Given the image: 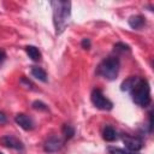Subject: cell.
Returning <instances> with one entry per match:
<instances>
[{"label":"cell","instance_id":"obj_1","mask_svg":"<svg viewBox=\"0 0 154 154\" xmlns=\"http://www.w3.org/2000/svg\"><path fill=\"white\" fill-rule=\"evenodd\" d=\"M53 10V24L55 34L60 35L70 24L71 19V2L70 1H51Z\"/></svg>","mask_w":154,"mask_h":154},{"label":"cell","instance_id":"obj_6","mask_svg":"<svg viewBox=\"0 0 154 154\" xmlns=\"http://www.w3.org/2000/svg\"><path fill=\"white\" fill-rule=\"evenodd\" d=\"M63 146H64V141L59 136L53 135L46 140V142L43 144V149L47 153H55V152L60 150L63 148Z\"/></svg>","mask_w":154,"mask_h":154},{"label":"cell","instance_id":"obj_16","mask_svg":"<svg viewBox=\"0 0 154 154\" xmlns=\"http://www.w3.org/2000/svg\"><path fill=\"white\" fill-rule=\"evenodd\" d=\"M114 49L116 51H120V52H125V51H130V47L128 46V45H125V43H123V42H118V43H116L114 45Z\"/></svg>","mask_w":154,"mask_h":154},{"label":"cell","instance_id":"obj_18","mask_svg":"<svg viewBox=\"0 0 154 154\" xmlns=\"http://www.w3.org/2000/svg\"><path fill=\"white\" fill-rule=\"evenodd\" d=\"M90 40L89 38H83L82 40V42H81V46H82V48H84V49H89L90 48Z\"/></svg>","mask_w":154,"mask_h":154},{"label":"cell","instance_id":"obj_11","mask_svg":"<svg viewBox=\"0 0 154 154\" xmlns=\"http://www.w3.org/2000/svg\"><path fill=\"white\" fill-rule=\"evenodd\" d=\"M25 52L28 54V57L34 60V61H40L41 60V52L37 47L35 46H26L25 47Z\"/></svg>","mask_w":154,"mask_h":154},{"label":"cell","instance_id":"obj_10","mask_svg":"<svg viewBox=\"0 0 154 154\" xmlns=\"http://www.w3.org/2000/svg\"><path fill=\"white\" fill-rule=\"evenodd\" d=\"M102 138L107 142H113L118 138V135H117V131L114 130V128H112L111 125H106L103 128V131H102Z\"/></svg>","mask_w":154,"mask_h":154},{"label":"cell","instance_id":"obj_15","mask_svg":"<svg viewBox=\"0 0 154 154\" xmlns=\"http://www.w3.org/2000/svg\"><path fill=\"white\" fill-rule=\"evenodd\" d=\"M32 108L34 109H38V111H47L48 109L47 105L43 103L42 101H38V100H36V101L32 102Z\"/></svg>","mask_w":154,"mask_h":154},{"label":"cell","instance_id":"obj_9","mask_svg":"<svg viewBox=\"0 0 154 154\" xmlns=\"http://www.w3.org/2000/svg\"><path fill=\"white\" fill-rule=\"evenodd\" d=\"M128 23H129V25H130L132 29L138 30V29H142V28L144 26V24H146V19H144L143 16H141V14H136V16H131V17L129 18Z\"/></svg>","mask_w":154,"mask_h":154},{"label":"cell","instance_id":"obj_20","mask_svg":"<svg viewBox=\"0 0 154 154\" xmlns=\"http://www.w3.org/2000/svg\"><path fill=\"white\" fill-rule=\"evenodd\" d=\"M5 58H6V53H5L4 51H0V63H1V61H4V60H5Z\"/></svg>","mask_w":154,"mask_h":154},{"label":"cell","instance_id":"obj_3","mask_svg":"<svg viewBox=\"0 0 154 154\" xmlns=\"http://www.w3.org/2000/svg\"><path fill=\"white\" fill-rule=\"evenodd\" d=\"M119 67H120L119 58L116 55H109L97 65L96 73L108 81H113L117 78L119 73Z\"/></svg>","mask_w":154,"mask_h":154},{"label":"cell","instance_id":"obj_2","mask_svg":"<svg viewBox=\"0 0 154 154\" xmlns=\"http://www.w3.org/2000/svg\"><path fill=\"white\" fill-rule=\"evenodd\" d=\"M131 96H132V101L141 106V107H147L149 106L152 97H150V87L147 79L141 78V77H136V81L130 90Z\"/></svg>","mask_w":154,"mask_h":154},{"label":"cell","instance_id":"obj_13","mask_svg":"<svg viewBox=\"0 0 154 154\" xmlns=\"http://www.w3.org/2000/svg\"><path fill=\"white\" fill-rule=\"evenodd\" d=\"M61 131H63V135H64V137H65L66 140L72 138L73 135H75V128H73L72 125H70V124H64Z\"/></svg>","mask_w":154,"mask_h":154},{"label":"cell","instance_id":"obj_4","mask_svg":"<svg viewBox=\"0 0 154 154\" xmlns=\"http://www.w3.org/2000/svg\"><path fill=\"white\" fill-rule=\"evenodd\" d=\"M90 100L93 102V105L99 108V109H102V111H111L113 108V103L111 100H108L103 93L100 90V89H94L91 91V95H90Z\"/></svg>","mask_w":154,"mask_h":154},{"label":"cell","instance_id":"obj_12","mask_svg":"<svg viewBox=\"0 0 154 154\" xmlns=\"http://www.w3.org/2000/svg\"><path fill=\"white\" fill-rule=\"evenodd\" d=\"M31 75H32V77H35L36 79H38L41 82H47V73L42 67L32 66L31 67Z\"/></svg>","mask_w":154,"mask_h":154},{"label":"cell","instance_id":"obj_21","mask_svg":"<svg viewBox=\"0 0 154 154\" xmlns=\"http://www.w3.org/2000/svg\"><path fill=\"white\" fill-rule=\"evenodd\" d=\"M0 154H4V153H1V152H0Z\"/></svg>","mask_w":154,"mask_h":154},{"label":"cell","instance_id":"obj_14","mask_svg":"<svg viewBox=\"0 0 154 154\" xmlns=\"http://www.w3.org/2000/svg\"><path fill=\"white\" fill-rule=\"evenodd\" d=\"M107 150L109 154H137L135 152H129V150H125V149H122L118 147H108Z\"/></svg>","mask_w":154,"mask_h":154},{"label":"cell","instance_id":"obj_7","mask_svg":"<svg viewBox=\"0 0 154 154\" xmlns=\"http://www.w3.org/2000/svg\"><path fill=\"white\" fill-rule=\"evenodd\" d=\"M0 143L4 147L11 148V149H16V150H19V152H22L24 149L23 142L19 141L17 137L12 136V135H5V136L0 137Z\"/></svg>","mask_w":154,"mask_h":154},{"label":"cell","instance_id":"obj_19","mask_svg":"<svg viewBox=\"0 0 154 154\" xmlns=\"http://www.w3.org/2000/svg\"><path fill=\"white\" fill-rule=\"evenodd\" d=\"M6 122H7V117H6V114H5L4 112H1V111H0V125L5 124Z\"/></svg>","mask_w":154,"mask_h":154},{"label":"cell","instance_id":"obj_8","mask_svg":"<svg viewBox=\"0 0 154 154\" xmlns=\"http://www.w3.org/2000/svg\"><path fill=\"white\" fill-rule=\"evenodd\" d=\"M14 122H16L17 125H19V126H20L23 130H25V131H30V130L34 129V120H32L29 116H26V114H24V113L17 114V116L14 117Z\"/></svg>","mask_w":154,"mask_h":154},{"label":"cell","instance_id":"obj_17","mask_svg":"<svg viewBox=\"0 0 154 154\" xmlns=\"http://www.w3.org/2000/svg\"><path fill=\"white\" fill-rule=\"evenodd\" d=\"M20 83H22V84H25V88H29V89H32V87H34V84H32L29 79H26L25 77H23V78L20 79Z\"/></svg>","mask_w":154,"mask_h":154},{"label":"cell","instance_id":"obj_5","mask_svg":"<svg viewBox=\"0 0 154 154\" xmlns=\"http://www.w3.org/2000/svg\"><path fill=\"white\" fill-rule=\"evenodd\" d=\"M122 140H123V143L125 144L126 149L129 152H138L142 149L143 147V141L142 138L137 137V136H132V135H129V134H124L122 136Z\"/></svg>","mask_w":154,"mask_h":154}]
</instances>
